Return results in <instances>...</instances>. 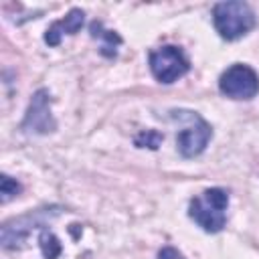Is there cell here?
<instances>
[{
  "instance_id": "3957f363",
  "label": "cell",
  "mask_w": 259,
  "mask_h": 259,
  "mask_svg": "<svg viewBox=\"0 0 259 259\" xmlns=\"http://www.w3.org/2000/svg\"><path fill=\"white\" fill-rule=\"evenodd\" d=\"M212 22L221 38L237 40L255 26V14L247 2L229 0L212 6Z\"/></svg>"
},
{
  "instance_id": "7a4b0ae2",
  "label": "cell",
  "mask_w": 259,
  "mask_h": 259,
  "mask_svg": "<svg viewBox=\"0 0 259 259\" xmlns=\"http://www.w3.org/2000/svg\"><path fill=\"white\" fill-rule=\"evenodd\" d=\"M229 194L223 188H206L188 204V217L206 233H219L227 223Z\"/></svg>"
},
{
  "instance_id": "6da1fadb",
  "label": "cell",
  "mask_w": 259,
  "mask_h": 259,
  "mask_svg": "<svg viewBox=\"0 0 259 259\" xmlns=\"http://www.w3.org/2000/svg\"><path fill=\"white\" fill-rule=\"evenodd\" d=\"M168 117L176 121L180 127L176 136L178 152L184 158H194L202 154L212 138V127L196 111H190V109H170Z\"/></svg>"
},
{
  "instance_id": "7c38bea8",
  "label": "cell",
  "mask_w": 259,
  "mask_h": 259,
  "mask_svg": "<svg viewBox=\"0 0 259 259\" xmlns=\"http://www.w3.org/2000/svg\"><path fill=\"white\" fill-rule=\"evenodd\" d=\"M22 190V186L12 180L8 174H2V184H0V194H2V202H8L12 196H16Z\"/></svg>"
},
{
  "instance_id": "8992f818",
  "label": "cell",
  "mask_w": 259,
  "mask_h": 259,
  "mask_svg": "<svg viewBox=\"0 0 259 259\" xmlns=\"http://www.w3.org/2000/svg\"><path fill=\"white\" fill-rule=\"evenodd\" d=\"M61 212L59 206H51V208H38L34 212H28L24 217L6 221L2 225V247L4 249H18L22 247L24 239L28 237V233L36 227H40L42 223L55 219Z\"/></svg>"
},
{
  "instance_id": "30bf717a",
  "label": "cell",
  "mask_w": 259,
  "mask_h": 259,
  "mask_svg": "<svg viewBox=\"0 0 259 259\" xmlns=\"http://www.w3.org/2000/svg\"><path fill=\"white\" fill-rule=\"evenodd\" d=\"M38 243H40V251L45 255V259H57L63 251L59 239L49 231V229H42L40 231V237H38Z\"/></svg>"
},
{
  "instance_id": "277c9868",
  "label": "cell",
  "mask_w": 259,
  "mask_h": 259,
  "mask_svg": "<svg viewBox=\"0 0 259 259\" xmlns=\"http://www.w3.org/2000/svg\"><path fill=\"white\" fill-rule=\"evenodd\" d=\"M148 63H150L152 75L164 85L178 81L190 69V63H188L184 51L174 45H164V47L154 49L148 55Z\"/></svg>"
},
{
  "instance_id": "9c48e42d",
  "label": "cell",
  "mask_w": 259,
  "mask_h": 259,
  "mask_svg": "<svg viewBox=\"0 0 259 259\" xmlns=\"http://www.w3.org/2000/svg\"><path fill=\"white\" fill-rule=\"evenodd\" d=\"M89 32H91L93 38H99L101 40L99 51H101L103 57H115L117 47L121 45V36L115 30H107V28H103V24L99 20H93L89 24Z\"/></svg>"
},
{
  "instance_id": "5b68a950",
  "label": "cell",
  "mask_w": 259,
  "mask_h": 259,
  "mask_svg": "<svg viewBox=\"0 0 259 259\" xmlns=\"http://www.w3.org/2000/svg\"><path fill=\"white\" fill-rule=\"evenodd\" d=\"M219 89L231 99H253L259 93V75L249 65L235 63L221 75Z\"/></svg>"
},
{
  "instance_id": "4fadbf2b",
  "label": "cell",
  "mask_w": 259,
  "mask_h": 259,
  "mask_svg": "<svg viewBox=\"0 0 259 259\" xmlns=\"http://www.w3.org/2000/svg\"><path fill=\"white\" fill-rule=\"evenodd\" d=\"M158 259H184L176 249H172V247H164L160 253H158Z\"/></svg>"
},
{
  "instance_id": "ba28073f",
  "label": "cell",
  "mask_w": 259,
  "mask_h": 259,
  "mask_svg": "<svg viewBox=\"0 0 259 259\" xmlns=\"http://www.w3.org/2000/svg\"><path fill=\"white\" fill-rule=\"evenodd\" d=\"M83 20H85V12L81 8L69 10L65 18H61V20H57V22H53L49 26V30L45 34V42L49 47H57L61 42V36L63 34H75V32H79V28L83 26Z\"/></svg>"
},
{
  "instance_id": "8fae6325",
  "label": "cell",
  "mask_w": 259,
  "mask_h": 259,
  "mask_svg": "<svg viewBox=\"0 0 259 259\" xmlns=\"http://www.w3.org/2000/svg\"><path fill=\"white\" fill-rule=\"evenodd\" d=\"M134 142H136L138 148H146V146H148L150 150H156L158 144L162 142V134H158L156 130H146V132H142Z\"/></svg>"
},
{
  "instance_id": "52a82bcc",
  "label": "cell",
  "mask_w": 259,
  "mask_h": 259,
  "mask_svg": "<svg viewBox=\"0 0 259 259\" xmlns=\"http://www.w3.org/2000/svg\"><path fill=\"white\" fill-rule=\"evenodd\" d=\"M20 130L26 134H51L57 130V121L51 113V95L47 89H38L32 95Z\"/></svg>"
}]
</instances>
